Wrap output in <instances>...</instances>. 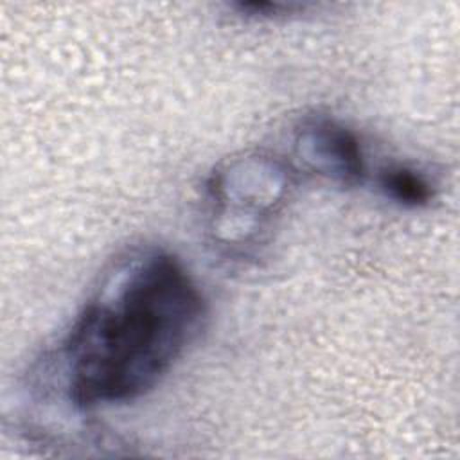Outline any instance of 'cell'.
Here are the masks:
<instances>
[{"label": "cell", "mask_w": 460, "mask_h": 460, "mask_svg": "<svg viewBox=\"0 0 460 460\" xmlns=\"http://www.w3.org/2000/svg\"><path fill=\"white\" fill-rule=\"evenodd\" d=\"M203 295L160 248L119 255L58 350L66 401L79 411L124 404L153 390L196 340Z\"/></svg>", "instance_id": "6da1fadb"}, {"label": "cell", "mask_w": 460, "mask_h": 460, "mask_svg": "<svg viewBox=\"0 0 460 460\" xmlns=\"http://www.w3.org/2000/svg\"><path fill=\"white\" fill-rule=\"evenodd\" d=\"M295 169L270 153H246L221 165L208 181L212 232L226 243H253L282 208Z\"/></svg>", "instance_id": "7a4b0ae2"}, {"label": "cell", "mask_w": 460, "mask_h": 460, "mask_svg": "<svg viewBox=\"0 0 460 460\" xmlns=\"http://www.w3.org/2000/svg\"><path fill=\"white\" fill-rule=\"evenodd\" d=\"M295 129V156L304 171L341 185H356L363 180L361 144L341 122L329 115H309Z\"/></svg>", "instance_id": "3957f363"}, {"label": "cell", "mask_w": 460, "mask_h": 460, "mask_svg": "<svg viewBox=\"0 0 460 460\" xmlns=\"http://www.w3.org/2000/svg\"><path fill=\"white\" fill-rule=\"evenodd\" d=\"M377 183L383 194L404 207H422L433 198V185L413 167L402 164L385 165L377 172Z\"/></svg>", "instance_id": "277c9868"}]
</instances>
